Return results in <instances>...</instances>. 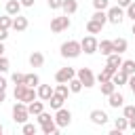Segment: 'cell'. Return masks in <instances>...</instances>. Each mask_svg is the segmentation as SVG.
Returning <instances> with one entry per match:
<instances>
[{
    "label": "cell",
    "mask_w": 135,
    "mask_h": 135,
    "mask_svg": "<svg viewBox=\"0 0 135 135\" xmlns=\"http://www.w3.org/2000/svg\"><path fill=\"white\" fill-rule=\"evenodd\" d=\"M129 86H131V91H133V95H135V74H131L129 76V82H127Z\"/></svg>",
    "instance_id": "7bdbcfd3"
},
{
    "label": "cell",
    "mask_w": 135,
    "mask_h": 135,
    "mask_svg": "<svg viewBox=\"0 0 135 135\" xmlns=\"http://www.w3.org/2000/svg\"><path fill=\"white\" fill-rule=\"evenodd\" d=\"M99 86H101V95H110V93H114L116 91V84L112 82V80H105V82H99Z\"/></svg>",
    "instance_id": "4316f807"
},
{
    "label": "cell",
    "mask_w": 135,
    "mask_h": 135,
    "mask_svg": "<svg viewBox=\"0 0 135 135\" xmlns=\"http://www.w3.org/2000/svg\"><path fill=\"white\" fill-rule=\"evenodd\" d=\"M101 30H103V25H101L99 21H95V19H89V21H86V32H89V34H99Z\"/></svg>",
    "instance_id": "cb8c5ba5"
},
{
    "label": "cell",
    "mask_w": 135,
    "mask_h": 135,
    "mask_svg": "<svg viewBox=\"0 0 135 135\" xmlns=\"http://www.w3.org/2000/svg\"><path fill=\"white\" fill-rule=\"evenodd\" d=\"M4 8H6V15L15 17V15H19V13H21V8H23V6H21V2H19V0H8Z\"/></svg>",
    "instance_id": "2e32d148"
},
{
    "label": "cell",
    "mask_w": 135,
    "mask_h": 135,
    "mask_svg": "<svg viewBox=\"0 0 135 135\" xmlns=\"http://www.w3.org/2000/svg\"><path fill=\"white\" fill-rule=\"evenodd\" d=\"M116 70H118V68H112V65H108V63H105V68L95 76V80H97V82H105V80H110V78H112V74H114Z\"/></svg>",
    "instance_id": "9a60e30c"
},
{
    "label": "cell",
    "mask_w": 135,
    "mask_h": 135,
    "mask_svg": "<svg viewBox=\"0 0 135 135\" xmlns=\"http://www.w3.org/2000/svg\"><path fill=\"white\" fill-rule=\"evenodd\" d=\"M55 93L68 99V95H70V86H68V82H57V86H55Z\"/></svg>",
    "instance_id": "f546056e"
},
{
    "label": "cell",
    "mask_w": 135,
    "mask_h": 135,
    "mask_svg": "<svg viewBox=\"0 0 135 135\" xmlns=\"http://www.w3.org/2000/svg\"><path fill=\"white\" fill-rule=\"evenodd\" d=\"M97 44H99V40H97L93 34H89V36H84V38L80 40V49H82L84 55H93V53H97Z\"/></svg>",
    "instance_id": "ba28073f"
},
{
    "label": "cell",
    "mask_w": 135,
    "mask_h": 135,
    "mask_svg": "<svg viewBox=\"0 0 135 135\" xmlns=\"http://www.w3.org/2000/svg\"><path fill=\"white\" fill-rule=\"evenodd\" d=\"M105 15H108V21L110 23H114V25H120L122 21H124V8L122 6H108L105 8Z\"/></svg>",
    "instance_id": "5b68a950"
},
{
    "label": "cell",
    "mask_w": 135,
    "mask_h": 135,
    "mask_svg": "<svg viewBox=\"0 0 135 135\" xmlns=\"http://www.w3.org/2000/svg\"><path fill=\"white\" fill-rule=\"evenodd\" d=\"M8 68H11V61H8L4 55H0V74H6Z\"/></svg>",
    "instance_id": "d590c367"
},
{
    "label": "cell",
    "mask_w": 135,
    "mask_h": 135,
    "mask_svg": "<svg viewBox=\"0 0 135 135\" xmlns=\"http://www.w3.org/2000/svg\"><path fill=\"white\" fill-rule=\"evenodd\" d=\"M70 25H72L70 15H61V17H53V19H51V32H55V34H59V32L68 30Z\"/></svg>",
    "instance_id": "52a82bcc"
},
{
    "label": "cell",
    "mask_w": 135,
    "mask_h": 135,
    "mask_svg": "<svg viewBox=\"0 0 135 135\" xmlns=\"http://www.w3.org/2000/svg\"><path fill=\"white\" fill-rule=\"evenodd\" d=\"M112 46H114V53H124L127 51V46H129V42H127V38H114L112 40Z\"/></svg>",
    "instance_id": "ac0fdd59"
},
{
    "label": "cell",
    "mask_w": 135,
    "mask_h": 135,
    "mask_svg": "<svg viewBox=\"0 0 135 135\" xmlns=\"http://www.w3.org/2000/svg\"><path fill=\"white\" fill-rule=\"evenodd\" d=\"M2 131H4V127H2V122H0V135H2Z\"/></svg>",
    "instance_id": "816d5d0a"
},
{
    "label": "cell",
    "mask_w": 135,
    "mask_h": 135,
    "mask_svg": "<svg viewBox=\"0 0 135 135\" xmlns=\"http://www.w3.org/2000/svg\"><path fill=\"white\" fill-rule=\"evenodd\" d=\"M129 129H133V131H135V116H133V118H129Z\"/></svg>",
    "instance_id": "c3c4849f"
},
{
    "label": "cell",
    "mask_w": 135,
    "mask_h": 135,
    "mask_svg": "<svg viewBox=\"0 0 135 135\" xmlns=\"http://www.w3.org/2000/svg\"><path fill=\"white\" fill-rule=\"evenodd\" d=\"M11 25H13V17H11V15H2V17H0V27L11 30Z\"/></svg>",
    "instance_id": "e575fe53"
},
{
    "label": "cell",
    "mask_w": 135,
    "mask_h": 135,
    "mask_svg": "<svg viewBox=\"0 0 135 135\" xmlns=\"http://www.w3.org/2000/svg\"><path fill=\"white\" fill-rule=\"evenodd\" d=\"M25 84L36 89V86L40 84V78H38V74H36V72H32V74H25Z\"/></svg>",
    "instance_id": "83f0119b"
},
{
    "label": "cell",
    "mask_w": 135,
    "mask_h": 135,
    "mask_svg": "<svg viewBox=\"0 0 135 135\" xmlns=\"http://www.w3.org/2000/svg\"><path fill=\"white\" fill-rule=\"evenodd\" d=\"M6 38H8V30H4V27H0V40L4 42Z\"/></svg>",
    "instance_id": "ee69618b"
},
{
    "label": "cell",
    "mask_w": 135,
    "mask_h": 135,
    "mask_svg": "<svg viewBox=\"0 0 135 135\" xmlns=\"http://www.w3.org/2000/svg\"><path fill=\"white\" fill-rule=\"evenodd\" d=\"M55 93V89L51 86V84H38L36 86V95H38V99H42V101H49V97Z\"/></svg>",
    "instance_id": "8fae6325"
},
{
    "label": "cell",
    "mask_w": 135,
    "mask_h": 135,
    "mask_svg": "<svg viewBox=\"0 0 135 135\" xmlns=\"http://www.w3.org/2000/svg\"><path fill=\"white\" fill-rule=\"evenodd\" d=\"M15 101H23V103H30L34 99H38L36 95V89L34 86H27V84H15Z\"/></svg>",
    "instance_id": "6da1fadb"
},
{
    "label": "cell",
    "mask_w": 135,
    "mask_h": 135,
    "mask_svg": "<svg viewBox=\"0 0 135 135\" xmlns=\"http://www.w3.org/2000/svg\"><path fill=\"white\" fill-rule=\"evenodd\" d=\"M27 25H30L27 17H23V15H15V17H13V25H11V30H15V32H25Z\"/></svg>",
    "instance_id": "30bf717a"
},
{
    "label": "cell",
    "mask_w": 135,
    "mask_h": 135,
    "mask_svg": "<svg viewBox=\"0 0 135 135\" xmlns=\"http://www.w3.org/2000/svg\"><path fill=\"white\" fill-rule=\"evenodd\" d=\"M36 118H38V124H46V122H51V120H53V116H51L49 112H44V110H42Z\"/></svg>",
    "instance_id": "836d02e7"
},
{
    "label": "cell",
    "mask_w": 135,
    "mask_h": 135,
    "mask_svg": "<svg viewBox=\"0 0 135 135\" xmlns=\"http://www.w3.org/2000/svg\"><path fill=\"white\" fill-rule=\"evenodd\" d=\"M42 63H44V55H42L40 51H34V53L30 55V65H32V68H42Z\"/></svg>",
    "instance_id": "d6986e66"
},
{
    "label": "cell",
    "mask_w": 135,
    "mask_h": 135,
    "mask_svg": "<svg viewBox=\"0 0 135 135\" xmlns=\"http://www.w3.org/2000/svg\"><path fill=\"white\" fill-rule=\"evenodd\" d=\"M120 70H122V72H127L129 76H131V74H135V59H122Z\"/></svg>",
    "instance_id": "484cf974"
},
{
    "label": "cell",
    "mask_w": 135,
    "mask_h": 135,
    "mask_svg": "<svg viewBox=\"0 0 135 135\" xmlns=\"http://www.w3.org/2000/svg\"><path fill=\"white\" fill-rule=\"evenodd\" d=\"M76 78L82 82V86L84 89H91V86H95V74H93V70L91 68H80L78 72H76Z\"/></svg>",
    "instance_id": "277c9868"
},
{
    "label": "cell",
    "mask_w": 135,
    "mask_h": 135,
    "mask_svg": "<svg viewBox=\"0 0 135 135\" xmlns=\"http://www.w3.org/2000/svg\"><path fill=\"white\" fill-rule=\"evenodd\" d=\"M131 32H133V34H135V21H133V27H131Z\"/></svg>",
    "instance_id": "f907efd6"
},
{
    "label": "cell",
    "mask_w": 135,
    "mask_h": 135,
    "mask_svg": "<svg viewBox=\"0 0 135 135\" xmlns=\"http://www.w3.org/2000/svg\"><path fill=\"white\" fill-rule=\"evenodd\" d=\"M27 118H30L27 103H23V101H17V103L13 105V120H15L17 124H23V122H27Z\"/></svg>",
    "instance_id": "3957f363"
},
{
    "label": "cell",
    "mask_w": 135,
    "mask_h": 135,
    "mask_svg": "<svg viewBox=\"0 0 135 135\" xmlns=\"http://www.w3.org/2000/svg\"><path fill=\"white\" fill-rule=\"evenodd\" d=\"M21 2V6H25V8H32L34 4H36V0H19Z\"/></svg>",
    "instance_id": "b9f144b4"
},
{
    "label": "cell",
    "mask_w": 135,
    "mask_h": 135,
    "mask_svg": "<svg viewBox=\"0 0 135 135\" xmlns=\"http://www.w3.org/2000/svg\"><path fill=\"white\" fill-rule=\"evenodd\" d=\"M122 116L124 118H133L135 116V105H122Z\"/></svg>",
    "instance_id": "f35d334b"
},
{
    "label": "cell",
    "mask_w": 135,
    "mask_h": 135,
    "mask_svg": "<svg viewBox=\"0 0 135 135\" xmlns=\"http://www.w3.org/2000/svg\"><path fill=\"white\" fill-rule=\"evenodd\" d=\"M6 101V91H0V103Z\"/></svg>",
    "instance_id": "7dc6e473"
},
{
    "label": "cell",
    "mask_w": 135,
    "mask_h": 135,
    "mask_svg": "<svg viewBox=\"0 0 135 135\" xmlns=\"http://www.w3.org/2000/svg\"><path fill=\"white\" fill-rule=\"evenodd\" d=\"M105 63H108V65H112V68H120V63H122L120 53H110V55H108V59H105Z\"/></svg>",
    "instance_id": "d4e9b609"
},
{
    "label": "cell",
    "mask_w": 135,
    "mask_h": 135,
    "mask_svg": "<svg viewBox=\"0 0 135 135\" xmlns=\"http://www.w3.org/2000/svg\"><path fill=\"white\" fill-rule=\"evenodd\" d=\"M80 53H82L80 40H65L61 44V57H65V59H76V57H80Z\"/></svg>",
    "instance_id": "7a4b0ae2"
},
{
    "label": "cell",
    "mask_w": 135,
    "mask_h": 135,
    "mask_svg": "<svg viewBox=\"0 0 135 135\" xmlns=\"http://www.w3.org/2000/svg\"><path fill=\"white\" fill-rule=\"evenodd\" d=\"M124 17H129L131 21H135V0L127 6V11H124Z\"/></svg>",
    "instance_id": "ab89813d"
},
{
    "label": "cell",
    "mask_w": 135,
    "mask_h": 135,
    "mask_svg": "<svg viewBox=\"0 0 135 135\" xmlns=\"http://www.w3.org/2000/svg\"><path fill=\"white\" fill-rule=\"evenodd\" d=\"M93 6H95V11H105L110 6V0H93Z\"/></svg>",
    "instance_id": "8d00e7d4"
},
{
    "label": "cell",
    "mask_w": 135,
    "mask_h": 135,
    "mask_svg": "<svg viewBox=\"0 0 135 135\" xmlns=\"http://www.w3.org/2000/svg\"><path fill=\"white\" fill-rule=\"evenodd\" d=\"M0 55H4V42L0 40Z\"/></svg>",
    "instance_id": "681fc988"
},
{
    "label": "cell",
    "mask_w": 135,
    "mask_h": 135,
    "mask_svg": "<svg viewBox=\"0 0 135 135\" xmlns=\"http://www.w3.org/2000/svg\"><path fill=\"white\" fill-rule=\"evenodd\" d=\"M68 86H70V93H80V91L84 89V86H82V82H80V80H78L76 76H74V78H72V80L68 82Z\"/></svg>",
    "instance_id": "f1b7e54d"
},
{
    "label": "cell",
    "mask_w": 135,
    "mask_h": 135,
    "mask_svg": "<svg viewBox=\"0 0 135 135\" xmlns=\"http://www.w3.org/2000/svg\"><path fill=\"white\" fill-rule=\"evenodd\" d=\"M11 80H13L15 84H25V74H21V72H15V74L11 76Z\"/></svg>",
    "instance_id": "74e56055"
},
{
    "label": "cell",
    "mask_w": 135,
    "mask_h": 135,
    "mask_svg": "<svg viewBox=\"0 0 135 135\" xmlns=\"http://www.w3.org/2000/svg\"><path fill=\"white\" fill-rule=\"evenodd\" d=\"M0 91H6V78L0 76Z\"/></svg>",
    "instance_id": "f6af8a7d"
},
{
    "label": "cell",
    "mask_w": 135,
    "mask_h": 135,
    "mask_svg": "<svg viewBox=\"0 0 135 135\" xmlns=\"http://www.w3.org/2000/svg\"><path fill=\"white\" fill-rule=\"evenodd\" d=\"M108 105H110V108H122V105H124V97H122L118 91H114V93L108 95Z\"/></svg>",
    "instance_id": "5bb4252c"
},
{
    "label": "cell",
    "mask_w": 135,
    "mask_h": 135,
    "mask_svg": "<svg viewBox=\"0 0 135 135\" xmlns=\"http://www.w3.org/2000/svg\"><path fill=\"white\" fill-rule=\"evenodd\" d=\"M89 118H91V122L97 124V127H101V124L108 122V114H105L103 110H93V112L89 114Z\"/></svg>",
    "instance_id": "7c38bea8"
},
{
    "label": "cell",
    "mask_w": 135,
    "mask_h": 135,
    "mask_svg": "<svg viewBox=\"0 0 135 135\" xmlns=\"http://www.w3.org/2000/svg\"><path fill=\"white\" fill-rule=\"evenodd\" d=\"M133 36H135V34H133Z\"/></svg>",
    "instance_id": "f5cc1de1"
},
{
    "label": "cell",
    "mask_w": 135,
    "mask_h": 135,
    "mask_svg": "<svg viewBox=\"0 0 135 135\" xmlns=\"http://www.w3.org/2000/svg\"><path fill=\"white\" fill-rule=\"evenodd\" d=\"M91 19L99 21L101 25H105V23H108V15H105V11H95V13L91 15Z\"/></svg>",
    "instance_id": "1f68e13d"
},
{
    "label": "cell",
    "mask_w": 135,
    "mask_h": 135,
    "mask_svg": "<svg viewBox=\"0 0 135 135\" xmlns=\"http://www.w3.org/2000/svg\"><path fill=\"white\" fill-rule=\"evenodd\" d=\"M133 0H118V6H122V8H127L129 4H131Z\"/></svg>",
    "instance_id": "bcb514c9"
},
{
    "label": "cell",
    "mask_w": 135,
    "mask_h": 135,
    "mask_svg": "<svg viewBox=\"0 0 135 135\" xmlns=\"http://www.w3.org/2000/svg\"><path fill=\"white\" fill-rule=\"evenodd\" d=\"M21 131H23V135H36V124H32V122H23L21 124Z\"/></svg>",
    "instance_id": "d6a6232c"
},
{
    "label": "cell",
    "mask_w": 135,
    "mask_h": 135,
    "mask_svg": "<svg viewBox=\"0 0 135 135\" xmlns=\"http://www.w3.org/2000/svg\"><path fill=\"white\" fill-rule=\"evenodd\" d=\"M97 51L101 53V55H110V53H114V46H112V40H101L99 44H97Z\"/></svg>",
    "instance_id": "44dd1931"
},
{
    "label": "cell",
    "mask_w": 135,
    "mask_h": 135,
    "mask_svg": "<svg viewBox=\"0 0 135 135\" xmlns=\"http://www.w3.org/2000/svg\"><path fill=\"white\" fill-rule=\"evenodd\" d=\"M63 101H68L65 97H61V95H57V93H53L51 97H49V103H51V108L53 110H59L61 105H63Z\"/></svg>",
    "instance_id": "603a6c76"
},
{
    "label": "cell",
    "mask_w": 135,
    "mask_h": 135,
    "mask_svg": "<svg viewBox=\"0 0 135 135\" xmlns=\"http://www.w3.org/2000/svg\"><path fill=\"white\" fill-rule=\"evenodd\" d=\"M61 4H63V0H49V8L51 11H59Z\"/></svg>",
    "instance_id": "60d3db41"
},
{
    "label": "cell",
    "mask_w": 135,
    "mask_h": 135,
    "mask_svg": "<svg viewBox=\"0 0 135 135\" xmlns=\"http://www.w3.org/2000/svg\"><path fill=\"white\" fill-rule=\"evenodd\" d=\"M110 80H112L116 86H124V84L129 82V74H127V72H122V70L118 68V70L112 74V78H110Z\"/></svg>",
    "instance_id": "4fadbf2b"
},
{
    "label": "cell",
    "mask_w": 135,
    "mask_h": 135,
    "mask_svg": "<svg viewBox=\"0 0 135 135\" xmlns=\"http://www.w3.org/2000/svg\"><path fill=\"white\" fill-rule=\"evenodd\" d=\"M53 118H55V124H57L59 129H65V127H70V122H72V112L61 105L59 110H55V116H53Z\"/></svg>",
    "instance_id": "8992f818"
},
{
    "label": "cell",
    "mask_w": 135,
    "mask_h": 135,
    "mask_svg": "<svg viewBox=\"0 0 135 135\" xmlns=\"http://www.w3.org/2000/svg\"><path fill=\"white\" fill-rule=\"evenodd\" d=\"M74 76H76V70L70 68V65H68V68H59V70L55 72V80H57V82H70Z\"/></svg>",
    "instance_id": "9c48e42d"
},
{
    "label": "cell",
    "mask_w": 135,
    "mask_h": 135,
    "mask_svg": "<svg viewBox=\"0 0 135 135\" xmlns=\"http://www.w3.org/2000/svg\"><path fill=\"white\" fill-rule=\"evenodd\" d=\"M42 110H44V101H42V99H40V101L34 99V101L27 103V112H30V116H38Z\"/></svg>",
    "instance_id": "e0dca14e"
},
{
    "label": "cell",
    "mask_w": 135,
    "mask_h": 135,
    "mask_svg": "<svg viewBox=\"0 0 135 135\" xmlns=\"http://www.w3.org/2000/svg\"><path fill=\"white\" fill-rule=\"evenodd\" d=\"M40 131H42L44 135H57V133H59V127L55 124V118H53L51 122H46V124H40Z\"/></svg>",
    "instance_id": "ffe728a7"
},
{
    "label": "cell",
    "mask_w": 135,
    "mask_h": 135,
    "mask_svg": "<svg viewBox=\"0 0 135 135\" xmlns=\"http://www.w3.org/2000/svg\"><path fill=\"white\" fill-rule=\"evenodd\" d=\"M114 129H118L120 133L127 131V129H129V118H124V116H122V118H116V120H114Z\"/></svg>",
    "instance_id": "4dcf8cb0"
},
{
    "label": "cell",
    "mask_w": 135,
    "mask_h": 135,
    "mask_svg": "<svg viewBox=\"0 0 135 135\" xmlns=\"http://www.w3.org/2000/svg\"><path fill=\"white\" fill-rule=\"evenodd\" d=\"M61 8H63L65 15H74V13L78 11V2H76V0H63Z\"/></svg>",
    "instance_id": "7402d4cb"
}]
</instances>
